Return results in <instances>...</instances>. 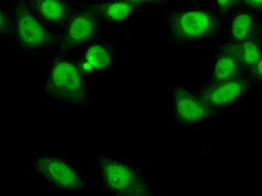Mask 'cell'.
Masks as SVG:
<instances>
[{"label": "cell", "mask_w": 262, "mask_h": 196, "mask_svg": "<svg viewBox=\"0 0 262 196\" xmlns=\"http://www.w3.org/2000/svg\"><path fill=\"white\" fill-rule=\"evenodd\" d=\"M169 45L172 47L193 45L225 36L226 25L211 6L188 5L170 8L165 13Z\"/></svg>", "instance_id": "cell-1"}, {"label": "cell", "mask_w": 262, "mask_h": 196, "mask_svg": "<svg viewBox=\"0 0 262 196\" xmlns=\"http://www.w3.org/2000/svg\"><path fill=\"white\" fill-rule=\"evenodd\" d=\"M44 98L71 105L90 108L92 90L72 55L52 54L44 78L34 85Z\"/></svg>", "instance_id": "cell-2"}, {"label": "cell", "mask_w": 262, "mask_h": 196, "mask_svg": "<svg viewBox=\"0 0 262 196\" xmlns=\"http://www.w3.org/2000/svg\"><path fill=\"white\" fill-rule=\"evenodd\" d=\"M8 8L11 15V36L17 50L34 55L54 46L56 33L33 13L26 0H13Z\"/></svg>", "instance_id": "cell-3"}, {"label": "cell", "mask_w": 262, "mask_h": 196, "mask_svg": "<svg viewBox=\"0 0 262 196\" xmlns=\"http://www.w3.org/2000/svg\"><path fill=\"white\" fill-rule=\"evenodd\" d=\"M103 31L104 26L97 14L84 4L56 33L55 44L51 49L52 54L72 55L102 37Z\"/></svg>", "instance_id": "cell-4"}, {"label": "cell", "mask_w": 262, "mask_h": 196, "mask_svg": "<svg viewBox=\"0 0 262 196\" xmlns=\"http://www.w3.org/2000/svg\"><path fill=\"white\" fill-rule=\"evenodd\" d=\"M169 97L172 105L171 119L182 129L199 127L221 116L210 108L198 93L181 82L172 83Z\"/></svg>", "instance_id": "cell-5"}, {"label": "cell", "mask_w": 262, "mask_h": 196, "mask_svg": "<svg viewBox=\"0 0 262 196\" xmlns=\"http://www.w3.org/2000/svg\"><path fill=\"white\" fill-rule=\"evenodd\" d=\"M34 173L58 191L80 192L88 188L85 178L68 159L51 154H40L33 160Z\"/></svg>", "instance_id": "cell-6"}, {"label": "cell", "mask_w": 262, "mask_h": 196, "mask_svg": "<svg viewBox=\"0 0 262 196\" xmlns=\"http://www.w3.org/2000/svg\"><path fill=\"white\" fill-rule=\"evenodd\" d=\"M97 167L104 189L113 196H128L131 189L146 181L140 167L118 156L100 154Z\"/></svg>", "instance_id": "cell-7"}, {"label": "cell", "mask_w": 262, "mask_h": 196, "mask_svg": "<svg viewBox=\"0 0 262 196\" xmlns=\"http://www.w3.org/2000/svg\"><path fill=\"white\" fill-rule=\"evenodd\" d=\"M254 90L251 82L244 74L240 78L224 82H203L194 91L210 108L222 115L224 111L235 108Z\"/></svg>", "instance_id": "cell-8"}, {"label": "cell", "mask_w": 262, "mask_h": 196, "mask_svg": "<svg viewBox=\"0 0 262 196\" xmlns=\"http://www.w3.org/2000/svg\"><path fill=\"white\" fill-rule=\"evenodd\" d=\"M118 47L115 39L99 38L72 54L82 74L90 81L97 74L111 73L116 67Z\"/></svg>", "instance_id": "cell-9"}, {"label": "cell", "mask_w": 262, "mask_h": 196, "mask_svg": "<svg viewBox=\"0 0 262 196\" xmlns=\"http://www.w3.org/2000/svg\"><path fill=\"white\" fill-rule=\"evenodd\" d=\"M242 75H244V70L237 56L236 47L224 39L216 46L211 72L205 82L219 83L240 78Z\"/></svg>", "instance_id": "cell-10"}, {"label": "cell", "mask_w": 262, "mask_h": 196, "mask_svg": "<svg viewBox=\"0 0 262 196\" xmlns=\"http://www.w3.org/2000/svg\"><path fill=\"white\" fill-rule=\"evenodd\" d=\"M26 3L43 24L55 33L80 8L70 0H26Z\"/></svg>", "instance_id": "cell-11"}, {"label": "cell", "mask_w": 262, "mask_h": 196, "mask_svg": "<svg viewBox=\"0 0 262 196\" xmlns=\"http://www.w3.org/2000/svg\"><path fill=\"white\" fill-rule=\"evenodd\" d=\"M86 4L97 14L104 27L122 26L142 10L127 0H89Z\"/></svg>", "instance_id": "cell-12"}, {"label": "cell", "mask_w": 262, "mask_h": 196, "mask_svg": "<svg viewBox=\"0 0 262 196\" xmlns=\"http://www.w3.org/2000/svg\"><path fill=\"white\" fill-rule=\"evenodd\" d=\"M262 16L244 7H239L225 19V40L239 45L260 29H262Z\"/></svg>", "instance_id": "cell-13"}, {"label": "cell", "mask_w": 262, "mask_h": 196, "mask_svg": "<svg viewBox=\"0 0 262 196\" xmlns=\"http://www.w3.org/2000/svg\"><path fill=\"white\" fill-rule=\"evenodd\" d=\"M235 47L237 56L246 73L247 70L262 59V29Z\"/></svg>", "instance_id": "cell-14"}, {"label": "cell", "mask_w": 262, "mask_h": 196, "mask_svg": "<svg viewBox=\"0 0 262 196\" xmlns=\"http://www.w3.org/2000/svg\"><path fill=\"white\" fill-rule=\"evenodd\" d=\"M211 7L222 18L226 19L233 11L241 7V6L239 0H211Z\"/></svg>", "instance_id": "cell-15"}, {"label": "cell", "mask_w": 262, "mask_h": 196, "mask_svg": "<svg viewBox=\"0 0 262 196\" xmlns=\"http://www.w3.org/2000/svg\"><path fill=\"white\" fill-rule=\"evenodd\" d=\"M11 36V15L9 8L0 3V37Z\"/></svg>", "instance_id": "cell-16"}, {"label": "cell", "mask_w": 262, "mask_h": 196, "mask_svg": "<svg viewBox=\"0 0 262 196\" xmlns=\"http://www.w3.org/2000/svg\"><path fill=\"white\" fill-rule=\"evenodd\" d=\"M246 76L251 82L253 88L257 90V89L262 84V59L255 63L253 67L250 68L246 71Z\"/></svg>", "instance_id": "cell-17"}, {"label": "cell", "mask_w": 262, "mask_h": 196, "mask_svg": "<svg viewBox=\"0 0 262 196\" xmlns=\"http://www.w3.org/2000/svg\"><path fill=\"white\" fill-rule=\"evenodd\" d=\"M127 2L138 6L141 9H146L155 6H167L169 5L170 0H127Z\"/></svg>", "instance_id": "cell-18"}, {"label": "cell", "mask_w": 262, "mask_h": 196, "mask_svg": "<svg viewBox=\"0 0 262 196\" xmlns=\"http://www.w3.org/2000/svg\"><path fill=\"white\" fill-rule=\"evenodd\" d=\"M241 7L250 9L262 16V0H239Z\"/></svg>", "instance_id": "cell-19"}, {"label": "cell", "mask_w": 262, "mask_h": 196, "mask_svg": "<svg viewBox=\"0 0 262 196\" xmlns=\"http://www.w3.org/2000/svg\"><path fill=\"white\" fill-rule=\"evenodd\" d=\"M71 3H73V4H75V5H77V6H80V7H82L83 5L84 4H86L89 0H70Z\"/></svg>", "instance_id": "cell-20"}, {"label": "cell", "mask_w": 262, "mask_h": 196, "mask_svg": "<svg viewBox=\"0 0 262 196\" xmlns=\"http://www.w3.org/2000/svg\"><path fill=\"white\" fill-rule=\"evenodd\" d=\"M201 2H203V0H193L192 5H199Z\"/></svg>", "instance_id": "cell-21"}, {"label": "cell", "mask_w": 262, "mask_h": 196, "mask_svg": "<svg viewBox=\"0 0 262 196\" xmlns=\"http://www.w3.org/2000/svg\"><path fill=\"white\" fill-rule=\"evenodd\" d=\"M183 2H185V3H187L188 5H192V2H193V0H183Z\"/></svg>", "instance_id": "cell-22"}]
</instances>
